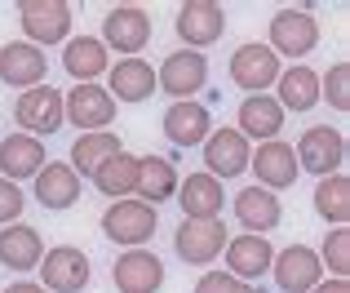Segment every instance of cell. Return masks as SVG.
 <instances>
[{"instance_id": "obj_21", "label": "cell", "mask_w": 350, "mask_h": 293, "mask_svg": "<svg viewBox=\"0 0 350 293\" xmlns=\"http://www.w3.org/2000/svg\"><path fill=\"white\" fill-rule=\"evenodd\" d=\"M235 218H239V227H244L248 235H266V231H275V227L284 222V205H280V196L275 191H266V187H244V191H235Z\"/></svg>"}, {"instance_id": "obj_16", "label": "cell", "mask_w": 350, "mask_h": 293, "mask_svg": "<svg viewBox=\"0 0 350 293\" xmlns=\"http://www.w3.org/2000/svg\"><path fill=\"white\" fill-rule=\"evenodd\" d=\"M44 76H49L44 49H36V44H27V40L0 44V80H5L9 89H36V85H44Z\"/></svg>"}, {"instance_id": "obj_8", "label": "cell", "mask_w": 350, "mask_h": 293, "mask_svg": "<svg viewBox=\"0 0 350 293\" xmlns=\"http://www.w3.org/2000/svg\"><path fill=\"white\" fill-rule=\"evenodd\" d=\"M116 120V98L103 85H76L62 94V125H76L80 133L111 129Z\"/></svg>"}, {"instance_id": "obj_9", "label": "cell", "mask_w": 350, "mask_h": 293, "mask_svg": "<svg viewBox=\"0 0 350 293\" xmlns=\"http://www.w3.org/2000/svg\"><path fill=\"white\" fill-rule=\"evenodd\" d=\"M204 85H208V58L196 53V49H178V53H169V58L155 67V89H164L173 103L196 98Z\"/></svg>"}, {"instance_id": "obj_31", "label": "cell", "mask_w": 350, "mask_h": 293, "mask_svg": "<svg viewBox=\"0 0 350 293\" xmlns=\"http://www.w3.org/2000/svg\"><path fill=\"white\" fill-rule=\"evenodd\" d=\"M137 164H142V155H133V151H116L107 164H98L94 187L103 191V196H111V200H129V196L137 191Z\"/></svg>"}, {"instance_id": "obj_20", "label": "cell", "mask_w": 350, "mask_h": 293, "mask_svg": "<svg viewBox=\"0 0 350 293\" xmlns=\"http://www.w3.org/2000/svg\"><path fill=\"white\" fill-rule=\"evenodd\" d=\"M173 200L182 205V218H191V222H204V218H222V182L208 178L204 169L200 173H187V178H178V191H173Z\"/></svg>"}, {"instance_id": "obj_2", "label": "cell", "mask_w": 350, "mask_h": 293, "mask_svg": "<svg viewBox=\"0 0 350 293\" xmlns=\"http://www.w3.org/2000/svg\"><path fill=\"white\" fill-rule=\"evenodd\" d=\"M76 9L67 0H23L18 5V23L27 31V44L44 49V44H62L71 36V23H76Z\"/></svg>"}, {"instance_id": "obj_19", "label": "cell", "mask_w": 350, "mask_h": 293, "mask_svg": "<svg viewBox=\"0 0 350 293\" xmlns=\"http://www.w3.org/2000/svg\"><path fill=\"white\" fill-rule=\"evenodd\" d=\"M164 133H169L173 146H204V138L213 133V116H208V107L200 103V98H182V103H173L169 112H164Z\"/></svg>"}, {"instance_id": "obj_38", "label": "cell", "mask_w": 350, "mask_h": 293, "mask_svg": "<svg viewBox=\"0 0 350 293\" xmlns=\"http://www.w3.org/2000/svg\"><path fill=\"white\" fill-rule=\"evenodd\" d=\"M5 293H44L40 285H31V280H18V285H9Z\"/></svg>"}, {"instance_id": "obj_35", "label": "cell", "mask_w": 350, "mask_h": 293, "mask_svg": "<svg viewBox=\"0 0 350 293\" xmlns=\"http://www.w3.org/2000/svg\"><path fill=\"white\" fill-rule=\"evenodd\" d=\"M23 209H27V196L18 191V182L0 178V227L18 222V218H23Z\"/></svg>"}, {"instance_id": "obj_29", "label": "cell", "mask_w": 350, "mask_h": 293, "mask_svg": "<svg viewBox=\"0 0 350 293\" xmlns=\"http://www.w3.org/2000/svg\"><path fill=\"white\" fill-rule=\"evenodd\" d=\"M173 191H178V169H173L169 155H142V164H137V191H133V196L160 209L164 200H173Z\"/></svg>"}, {"instance_id": "obj_12", "label": "cell", "mask_w": 350, "mask_h": 293, "mask_svg": "<svg viewBox=\"0 0 350 293\" xmlns=\"http://www.w3.org/2000/svg\"><path fill=\"white\" fill-rule=\"evenodd\" d=\"M280 71H284L280 58H275L262 40H248L231 53V80H235V89H248V98L266 94V89L280 80Z\"/></svg>"}, {"instance_id": "obj_5", "label": "cell", "mask_w": 350, "mask_h": 293, "mask_svg": "<svg viewBox=\"0 0 350 293\" xmlns=\"http://www.w3.org/2000/svg\"><path fill=\"white\" fill-rule=\"evenodd\" d=\"M293 155H297V169H310L315 178H328V173H342V164H346V138L333 125H310V129H301Z\"/></svg>"}, {"instance_id": "obj_26", "label": "cell", "mask_w": 350, "mask_h": 293, "mask_svg": "<svg viewBox=\"0 0 350 293\" xmlns=\"http://www.w3.org/2000/svg\"><path fill=\"white\" fill-rule=\"evenodd\" d=\"M44 142L31 138V133H9L5 142H0V178L9 182H23V178H36V173L44 169Z\"/></svg>"}, {"instance_id": "obj_10", "label": "cell", "mask_w": 350, "mask_h": 293, "mask_svg": "<svg viewBox=\"0 0 350 293\" xmlns=\"http://www.w3.org/2000/svg\"><path fill=\"white\" fill-rule=\"evenodd\" d=\"M226 36V9L213 5V0H187L178 9V40L182 49H208Z\"/></svg>"}, {"instance_id": "obj_6", "label": "cell", "mask_w": 350, "mask_h": 293, "mask_svg": "<svg viewBox=\"0 0 350 293\" xmlns=\"http://www.w3.org/2000/svg\"><path fill=\"white\" fill-rule=\"evenodd\" d=\"M44 280V293H85L89 289V253L76 249V244H53L44 249V258L36 262Z\"/></svg>"}, {"instance_id": "obj_14", "label": "cell", "mask_w": 350, "mask_h": 293, "mask_svg": "<svg viewBox=\"0 0 350 293\" xmlns=\"http://www.w3.org/2000/svg\"><path fill=\"white\" fill-rule=\"evenodd\" d=\"M248 155H253V146H248V138L239 129H213L204 138V173L217 182L239 178L248 169Z\"/></svg>"}, {"instance_id": "obj_23", "label": "cell", "mask_w": 350, "mask_h": 293, "mask_svg": "<svg viewBox=\"0 0 350 293\" xmlns=\"http://www.w3.org/2000/svg\"><path fill=\"white\" fill-rule=\"evenodd\" d=\"M235 129L244 133L248 142H275L284 129V107L275 103V94H253L239 103V116H235Z\"/></svg>"}, {"instance_id": "obj_17", "label": "cell", "mask_w": 350, "mask_h": 293, "mask_svg": "<svg viewBox=\"0 0 350 293\" xmlns=\"http://www.w3.org/2000/svg\"><path fill=\"white\" fill-rule=\"evenodd\" d=\"M226 276H235V280H244V285H253V280H262L266 271H271V262H275V249H271V240L266 235H231L226 240Z\"/></svg>"}, {"instance_id": "obj_37", "label": "cell", "mask_w": 350, "mask_h": 293, "mask_svg": "<svg viewBox=\"0 0 350 293\" xmlns=\"http://www.w3.org/2000/svg\"><path fill=\"white\" fill-rule=\"evenodd\" d=\"M310 293H350V285H346V280H319Z\"/></svg>"}, {"instance_id": "obj_22", "label": "cell", "mask_w": 350, "mask_h": 293, "mask_svg": "<svg viewBox=\"0 0 350 293\" xmlns=\"http://www.w3.org/2000/svg\"><path fill=\"white\" fill-rule=\"evenodd\" d=\"M107 94L116 103H146L155 94V67L146 58H120L107 67Z\"/></svg>"}, {"instance_id": "obj_1", "label": "cell", "mask_w": 350, "mask_h": 293, "mask_svg": "<svg viewBox=\"0 0 350 293\" xmlns=\"http://www.w3.org/2000/svg\"><path fill=\"white\" fill-rule=\"evenodd\" d=\"M160 227V209L146 205V200L129 196V200H111L103 214V235L111 244H124V249H142L146 240Z\"/></svg>"}, {"instance_id": "obj_32", "label": "cell", "mask_w": 350, "mask_h": 293, "mask_svg": "<svg viewBox=\"0 0 350 293\" xmlns=\"http://www.w3.org/2000/svg\"><path fill=\"white\" fill-rule=\"evenodd\" d=\"M315 214L324 218V222H333V227H346V218H350V178H346V173H328V178H319Z\"/></svg>"}, {"instance_id": "obj_28", "label": "cell", "mask_w": 350, "mask_h": 293, "mask_svg": "<svg viewBox=\"0 0 350 293\" xmlns=\"http://www.w3.org/2000/svg\"><path fill=\"white\" fill-rule=\"evenodd\" d=\"M280 94H275V103L284 107V116L288 112H315L319 107V71H310V67H301V62H293L288 71H280Z\"/></svg>"}, {"instance_id": "obj_15", "label": "cell", "mask_w": 350, "mask_h": 293, "mask_svg": "<svg viewBox=\"0 0 350 293\" xmlns=\"http://www.w3.org/2000/svg\"><path fill=\"white\" fill-rule=\"evenodd\" d=\"M248 169L257 173V187L266 191H288L293 182L301 178L297 155H293V142H257V155H248Z\"/></svg>"}, {"instance_id": "obj_11", "label": "cell", "mask_w": 350, "mask_h": 293, "mask_svg": "<svg viewBox=\"0 0 350 293\" xmlns=\"http://www.w3.org/2000/svg\"><path fill=\"white\" fill-rule=\"evenodd\" d=\"M14 120L23 125V133L31 138H53L62 129V94L49 85H36V89H23L18 94V107H14Z\"/></svg>"}, {"instance_id": "obj_7", "label": "cell", "mask_w": 350, "mask_h": 293, "mask_svg": "<svg viewBox=\"0 0 350 293\" xmlns=\"http://www.w3.org/2000/svg\"><path fill=\"white\" fill-rule=\"evenodd\" d=\"M319 44V23L310 9H280L271 18V44L266 49L275 58H306Z\"/></svg>"}, {"instance_id": "obj_30", "label": "cell", "mask_w": 350, "mask_h": 293, "mask_svg": "<svg viewBox=\"0 0 350 293\" xmlns=\"http://www.w3.org/2000/svg\"><path fill=\"white\" fill-rule=\"evenodd\" d=\"M116 151H124L120 146V138L111 129H98V133H80L76 142H71V169H76V178H94L98 173V164H107Z\"/></svg>"}, {"instance_id": "obj_4", "label": "cell", "mask_w": 350, "mask_h": 293, "mask_svg": "<svg viewBox=\"0 0 350 293\" xmlns=\"http://www.w3.org/2000/svg\"><path fill=\"white\" fill-rule=\"evenodd\" d=\"M151 14H146L142 5H111L103 18V36L98 40L107 44V49L124 53V58H137V53L151 44Z\"/></svg>"}, {"instance_id": "obj_13", "label": "cell", "mask_w": 350, "mask_h": 293, "mask_svg": "<svg viewBox=\"0 0 350 293\" xmlns=\"http://www.w3.org/2000/svg\"><path fill=\"white\" fill-rule=\"evenodd\" d=\"M271 276L280 285V293H310L324 280V267H319V253L310 244H288V249L275 253Z\"/></svg>"}, {"instance_id": "obj_34", "label": "cell", "mask_w": 350, "mask_h": 293, "mask_svg": "<svg viewBox=\"0 0 350 293\" xmlns=\"http://www.w3.org/2000/svg\"><path fill=\"white\" fill-rule=\"evenodd\" d=\"M328 98L333 112H350V62H333L328 76H319V103Z\"/></svg>"}, {"instance_id": "obj_3", "label": "cell", "mask_w": 350, "mask_h": 293, "mask_svg": "<svg viewBox=\"0 0 350 293\" xmlns=\"http://www.w3.org/2000/svg\"><path fill=\"white\" fill-rule=\"evenodd\" d=\"M226 240H231V231H226L222 218H204V222L182 218V227L173 231V253H178L187 267H208V262L222 258Z\"/></svg>"}, {"instance_id": "obj_25", "label": "cell", "mask_w": 350, "mask_h": 293, "mask_svg": "<svg viewBox=\"0 0 350 293\" xmlns=\"http://www.w3.org/2000/svg\"><path fill=\"white\" fill-rule=\"evenodd\" d=\"M76 200H80V178H76V169H71L67 160H53V164H44V169L36 173V205L40 209L62 214V209H71Z\"/></svg>"}, {"instance_id": "obj_36", "label": "cell", "mask_w": 350, "mask_h": 293, "mask_svg": "<svg viewBox=\"0 0 350 293\" xmlns=\"http://www.w3.org/2000/svg\"><path fill=\"white\" fill-rule=\"evenodd\" d=\"M196 293H257L253 285H244V280L226 276V271H204V276L196 280Z\"/></svg>"}, {"instance_id": "obj_27", "label": "cell", "mask_w": 350, "mask_h": 293, "mask_svg": "<svg viewBox=\"0 0 350 293\" xmlns=\"http://www.w3.org/2000/svg\"><path fill=\"white\" fill-rule=\"evenodd\" d=\"M44 258V240L36 227L27 222H9L0 227V267L9 271H36V262Z\"/></svg>"}, {"instance_id": "obj_24", "label": "cell", "mask_w": 350, "mask_h": 293, "mask_svg": "<svg viewBox=\"0 0 350 293\" xmlns=\"http://www.w3.org/2000/svg\"><path fill=\"white\" fill-rule=\"evenodd\" d=\"M62 67L76 85H98V76H107L111 58H107V44L98 36H71L62 49Z\"/></svg>"}, {"instance_id": "obj_18", "label": "cell", "mask_w": 350, "mask_h": 293, "mask_svg": "<svg viewBox=\"0 0 350 293\" xmlns=\"http://www.w3.org/2000/svg\"><path fill=\"white\" fill-rule=\"evenodd\" d=\"M111 280L120 293H160L164 285V262L151 249H124L111 267Z\"/></svg>"}, {"instance_id": "obj_33", "label": "cell", "mask_w": 350, "mask_h": 293, "mask_svg": "<svg viewBox=\"0 0 350 293\" xmlns=\"http://www.w3.org/2000/svg\"><path fill=\"white\" fill-rule=\"evenodd\" d=\"M319 267L328 271L333 280H346L350 276V231L337 227V231L324 235V249H319Z\"/></svg>"}]
</instances>
